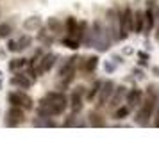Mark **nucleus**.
<instances>
[{"label":"nucleus","mask_w":159,"mask_h":153,"mask_svg":"<svg viewBox=\"0 0 159 153\" xmlns=\"http://www.w3.org/2000/svg\"><path fill=\"white\" fill-rule=\"evenodd\" d=\"M68 109V98L63 91H50L39 100V105L36 109V116L54 117L61 116Z\"/></svg>","instance_id":"f257e3e1"},{"label":"nucleus","mask_w":159,"mask_h":153,"mask_svg":"<svg viewBox=\"0 0 159 153\" xmlns=\"http://www.w3.org/2000/svg\"><path fill=\"white\" fill-rule=\"evenodd\" d=\"M156 105H157V91H156V87L152 86V87L148 89L147 100L141 102V105L138 107L134 121H136L139 126H147V125H148V119H150V116H152V112H154V109H156Z\"/></svg>","instance_id":"f03ea898"},{"label":"nucleus","mask_w":159,"mask_h":153,"mask_svg":"<svg viewBox=\"0 0 159 153\" xmlns=\"http://www.w3.org/2000/svg\"><path fill=\"white\" fill-rule=\"evenodd\" d=\"M77 62H79V55H73V57H68L61 64V68H59V71H57V77H59V80H61V87H68L70 82L73 80Z\"/></svg>","instance_id":"7ed1b4c3"},{"label":"nucleus","mask_w":159,"mask_h":153,"mask_svg":"<svg viewBox=\"0 0 159 153\" xmlns=\"http://www.w3.org/2000/svg\"><path fill=\"white\" fill-rule=\"evenodd\" d=\"M7 102L11 105H16L23 110H32L34 109V102L23 89H18V91H11L7 95Z\"/></svg>","instance_id":"20e7f679"},{"label":"nucleus","mask_w":159,"mask_h":153,"mask_svg":"<svg viewBox=\"0 0 159 153\" xmlns=\"http://www.w3.org/2000/svg\"><path fill=\"white\" fill-rule=\"evenodd\" d=\"M25 123V110L16 107V105H11L7 110H6V116H4V125L7 128H16V126H22Z\"/></svg>","instance_id":"39448f33"},{"label":"nucleus","mask_w":159,"mask_h":153,"mask_svg":"<svg viewBox=\"0 0 159 153\" xmlns=\"http://www.w3.org/2000/svg\"><path fill=\"white\" fill-rule=\"evenodd\" d=\"M56 62H57V55L52 53V52H48V53H45V55L39 57L38 64L34 66V71H36L38 77H39V75H45V73H48L52 68H54Z\"/></svg>","instance_id":"423d86ee"},{"label":"nucleus","mask_w":159,"mask_h":153,"mask_svg":"<svg viewBox=\"0 0 159 153\" xmlns=\"http://www.w3.org/2000/svg\"><path fill=\"white\" fill-rule=\"evenodd\" d=\"M132 32V9L125 7L120 13V39H125Z\"/></svg>","instance_id":"0eeeda50"},{"label":"nucleus","mask_w":159,"mask_h":153,"mask_svg":"<svg viewBox=\"0 0 159 153\" xmlns=\"http://www.w3.org/2000/svg\"><path fill=\"white\" fill-rule=\"evenodd\" d=\"M115 91V82L113 80H102L100 89H98V98H97V107H104L106 103L109 102V98Z\"/></svg>","instance_id":"6e6552de"},{"label":"nucleus","mask_w":159,"mask_h":153,"mask_svg":"<svg viewBox=\"0 0 159 153\" xmlns=\"http://www.w3.org/2000/svg\"><path fill=\"white\" fill-rule=\"evenodd\" d=\"M82 98H84V87H82V86H77V87L72 91L70 100H68V105L72 107V112L79 114L80 110H82Z\"/></svg>","instance_id":"1a4fd4ad"},{"label":"nucleus","mask_w":159,"mask_h":153,"mask_svg":"<svg viewBox=\"0 0 159 153\" xmlns=\"http://www.w3.org/2000/svg\"><path fill=\"white\" fill-rule=\"evenodd\" d=\"M9 84L16 89H29L30 86L34 84V80L30 79L27 73H16V75H13V77L9 79Z\"/></svg>","instance_id":"9d476101"},{"label":"nucleus","mask_w":159,"mask_h":153,"mask_svg":"<svg viewBox=\"0 0 159 153\" xmlns=\"http://www.w3.org/2000/svg\"><path fill=\"white\" fill-rule=\"evenodd\" d=\"M125 102H127L129 109H138L141 105V102H143V93L139 89H130L125 95Z\"/></svg>","instance_id":"9b49d317"},{"label":"nucleus","mask_w":159,"mask_h":153,"mask_svg":"<svg viewBox=\"0 0 159 153\" xmlns=\"http://www.w3.org/2000/svg\"><path fill=\"white\" fill-rule=\"evenodd\" d=\"M125 95H127V89L123 87V86H118V87H115L113 95H111V98H109V107H111V109L120 107V103H122V100L125 98Z\"/></svg>","instance_id":"f8f14e48"},{"label":"nucleus","mask_w":159,"mask_h":153,"mask_svg":"<svg viewBox=\"0 0 159 153\" xmlns=\"http://www.w3.org/2000/svg\"><path fill=\"white\" fill-rule=\"evenodd\" d=\"M41 25H43V20H41L39 16H29V18L23 20V23H22V27H23L25 32H36Z\"/></svg>","instance_id":"ddd939ff"},{"label":"nucleus","mask_w":159,"mask_h":153,"mask_svg":"<svg viewBox=\"0 0 159 153\" xmlns=\"http://www.w3.org/2000/svg\"><path fill=\"white\" fill-rule=\"evenodd\" d=\"M32 126L36 128H56L57 123L52 119V117H45V116H36L32 119Z\"/></svg>","instance_id":"4468645a"},{"label":"nucleus","mask_w":159,"mask_h":153,"mask_svg":"<svg viewBox=\"0 0 159 153\" xmlns=\"http://www.w3.org/2000/svg\"><path fill=\"white\" fill-rule=\"evenodd\" d=\"M132 32H136V34L143 32V11L132 13Z\"/></svg>","instance_id":"2eb2a0df"},{"label":"nucleus","mask_w":159,"mask_h":153,"mask_svg":"<svg viewBox=\"0 0 159 153\" xmlns=\"http://www.w3.org/2000/svg\"><path fill=\"white\" fill-rule=\"evenodd\" d=\"M47 29H48V32H52V34H61L63 29H65V25L59 22L56 16H50V18L47 20Z\"/></svg>","instance_id":"dca6fc26"},{"label":"nucleus","mask_w":159,"mask_h":153,"mask_svg":"<svg viewBox=\"0 0 159 153\" xmlns=\"http://www.w3.org/2000/svg\"><path fill=\"white\" fill-rule=\"evenodd\" d=\"M88 123L95 126V128H100V126H106V121H104V117L97 112V110H91L89 114H88Z\"/></svg>","instance_id":"f3484780"},{"label":"nucleus","mask_w":159,"mask_h":153,"mask_svg":"<svg viewBox=\"0 0 159 153\" xmlns=\"http://www.w3.org/2000/svg\"><path fill=\"white\" fill-rule=\"evenodd\" d=\"M77 25H79L77 18H73V16H68V18H66L65 30L68 32V36L70 37H75V34H77Z\"/></svg>","instance_id":"a211bd4d"},{"label":"nucleus","mask_w":159,"mask_h":153,"mask_svg":"<svg viewBox=\"0 0 159 153\" xmlns=\"http://www.w3.org/2000/svg\"><path fill=\"white\" fill-rule=\"evenodd\" d=\"M154 15H152V9L148 7L147 11L143 13V30L145 32H150L152 27H154Z\"/></svg>","instance_id":"6ab92c4d"},{"label":"nucleus","mask_w":159,"mask_h":153,"mask_svg":"<svg viewBox=\"0 0 159 153\" xmlns=\"http://www.w3.org/2000/svg\"><path fill=\"white\" fill-rule=\"evenodd\" d=\"M38 41L43 45V46H50V45L54 43V37L48 34V30H43L39 27V29H38Z\"/></svg>","instance_id":"aec40b11"},{"label":"nucleus","mask_w":159,"mask_h":153,"mask_svg":"<svg viewBox=\"0 0 159 153\" xmlns=\"http://www.w3.org/2000/svg\"><path fill=\"white\" fill-rule=\"evenodd\" d=\"M30 45H32V37H30L29 34H23V36H20L16 39L18 52H23V50H27V48H30Z\"/></svg>","instance_id":"412c9836"},{"label":"nucleus","mask_w":159,"mask_h":153,"mask_svg":"<svg viewBox=\"0 0 159 153\" xmlns=\"http://www.w3.org/2000/svg\"><path fill=\"white\" fill-rule=\"evenodd\" d=\"M23 66H27V59H23V57H18V59H11L9 61V64H7V68H9V71H18V70H22Z\"/></svg>","instance_id":"4be33fe9"},{"label":"nucleus","mask_w":159,"mask_h":153,"mask_svg":"<svg viewBox=\"0 0 159 153\" xmlns=\"http://www.w3.org/2000/svg\"><path fill=\"white\" fill-rule=\"evenodd\" d=\"M97 66H98V57H97V55H91V57L84 59V62H82V70L89 73V71H95Z\"/></svg>","instance_id":"5701e85b"},{"label":"nucleus","mask_w":159,"mask_h":153,"mask_svg":"<svg viewBox=\"0 0 159 153\" xmlns=\"http://www.w3.org/2000/svg\"><path fill=\"white\" fill-rule=\"evenodd\" d=\"M13 23L11 22H2L0 23V39H7L13 34Z\"/></svg>","instance_id":"b1692460"},{"label":"nucleus","mask_w":159,"mask_h":153,"mask_svg":"<svg viewBox=\"0 0 159 153\" xmlns=\"http://www.w3.org/2000/svg\"><path fill=\"white\" fill-rule=\"evenodd\" d=\"M61 45L63 46H66V48H70V50H77L80 46V41L79 39H75V37H65V39H61Z\"/></svg>","instance_id":"393cba45"},{"label":"nucleus","mask_w":159,"mask_h":153,"mask_svg":"<svg viewBox=\"0 0 159 153\" xmlns=\"http://www.w3.org/2000/svg\"><path fill=\"white\" fill-rule=\"evenodd\" d=\"M130 114V109L127 105H123V107H116L115 110V119H123V117H127Z\"/></svg>","instance_id":"a878e982"},{"label":"nucleus","mask_w":159,"mask_h":153,"mask_svg":"<svg viewBox=\"0 0 159 153\" xmlns=\"http://www.w3.org/2000/svg\"><path fill=\"white\" fill-rule=\"evenodd\" d=\"M100 84H102V80H95V84L91 86V89L88 91V95H86V98H88V100H93L95 96H97V93H98V89H100Z\"/></svg>","instance_id":"bb28decb"},{"label":"nucleus","mask_w":159,"mask_h":153,"mask_svg":"<svg viewBox=\"0 0 159 153\" xmlns=\"http://www.w3.org/2000/svg\"><path fill=\"white\" fill-rule=\"evenodd\" d=\"M77 121H79V119H77V114L72 112V116L66 117V121L63 123V126H77Z\"/></svg>","instance_id":"cd10ccee"},{"label":"nucleus","mask_w":159,"mask_h":153,"mask_svg":"<svg viewBox=\"0 0 159 153\" xmlns=\"http://www.w3.org/2000/svg\"><path fill=\"white\" fill-rule=\"evenodd\" d=\"M7 52H11V53H16V52H18L16 39H9V37H7Z\"/></svg>","instance_id":"c85d7f7f"},{"label":"nucleus","mask_w":159,"mask_h":153,"mask_svg":"<svg viewBox=\"0 0 159 153\" xmlns=\"http://www.w3.org/2000/svg\"><path fill=\"white\" fill-rule=\"evenodd\" d=\"M104 70H106L107 73H113V71L116 70V64H113V62H109V61H106V62H104Z\"/></svg>","instance_id":"c756f323"},{"label":"nucleus","mask_w":159,"mask_h":153,"mask_svg":"<svg viewBox=\"0 0 159 153\" xmlns=\"http://www.w3.org/2000/svg\"><path fill=\"white\" fill-rule=\"evenodd\" d=\"M152 15H154V22H159V6L152 7Z\"/></svg>","instance_id":"7c9ffc66"},{"label":"nucleus","mask_w":159,"mask_h":153,"mask_svg":"<svg viewBox=\"0 0 159 153\" xmlns=\"http://www.w3.org/2000/svg\"><path fill=\"white\" fill-rule=\"evenodd\" d=\"M113 61L118 64V62H122V57H120V55H113Z\"/></svg>","instance_id":"2f4dec72"},{"label":"nucleus","mask_w":159,"mask_h":153,"mask_svg":"<svg viewBox=\"0 0 159 153\" xmlns=\"http://www.w3.org/2000/svg\"><path fill=\"white\" fill-rule=\"evenodd\" d=\"M152 73H154L156 77H159V68H157V66H154V68H152Z\"/></svg>","instance_id":"473e14b6"},{"label":"nucleus","mask_w":159,"mask_h":153,"mask_svg":"<svg viewBox=\"0 0 159 153\" xmlns=\"http://www.w3.org/2000/svg\"><path fill=\"white\" fill-rule=\"evenodd\" d=\"M138 55H139V59H148V55H147V53H145V52H139V53H138Z\"/></svg>","instance_id":"72a5a7b5"},{"label":"nucleus","mask_w":159,"mask_h":153,"mask_svg":"<svg viewBox=\"0 0 159 153\" xmlns=\"http://www.w3.org/2000/svg\"><path fill=\"white\" fill-rule=\"evenodd\" d=\"M0 87H2V79H0Z\"/></svg>","instance_id":"f704fd0d"},{"label":"nucleus","mask_w":159,"mask_h":153,"mask_svg":"<svg viewBox=\"0 0 159 153\" xmlns=\"http://www.w3.org/2000/svg\"><path fill=\"white\" fill-rule=\"evenodd\" d=\"M0 79H2V71H0Z\"/></svg>","instance_id":"c9c22d12"}]
</instances>
